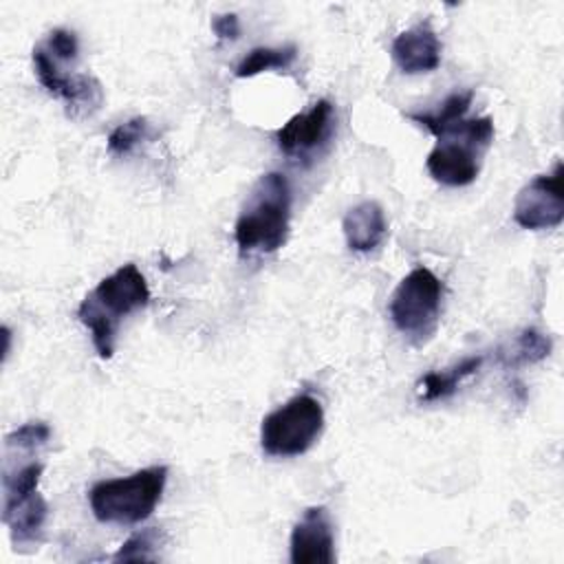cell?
I'll list each match as a JSON object with an SVG mask.
<instances>
[{"label":"cell","mask_w":564,"mask_h":564,"mask_svg":"<svg viewBox=\"0 0 564 564\" xmlns=\"http://www.w3.org/2000/svg\"><path fill=\"white\" fill-rule=\"evenodd\" d=\"M46 518H48V505L40 496V491H33L13 502H2V522L9 529V535L15 549L35 544L42 535Z\"/></svg>","instance_id":"cell-13"},{"label":"cell","mask_w":564,"mask_h":564,"mask_svg":"<svg viewBox=\"0 0 564 564\" xmlns=\"http://www.w3.org/2000/svg\"><path fill=\"white\" fill-rule=\"evenodd\" d=\"M564 218L562 194V163L557 161L553 172L533 176L516 196L513 220L529 231L553 229Z\"/></svg>","instance_id":"cell-8"},{"label":"cell","mask_w":564,"mask_h":564,"mask_svg":"<svg viewBox=\"0 0 564 564\" xmlns=\"http://www.w3.org/2000/svg\"><path fill=\"white\" fill-rule=\"evenodd\" d=\"M443 295V282L427 267H414L390 295L388 313L392 326L410 344L423 346L438 328Z\"/></svg>","instance_id":"cell-5"},{"label":"cell","mask_w":564,"mask_h":564,"mask_svg":"<svg viewBox=\"0 0 564 564\" xmlns=\"http://www.w3.org/2000/svg\"><path fill=\"white\" fill-rule=\"evenodd\" d=\"M341 231L350 251H375L388 236L386 212L377 200H361L352 205L341 220Z\"/></svg>","instance_id":"cell-12"},{"label":"cell","mask_w":564,"mask_h":564,"mask_svg":"<svg viewBox=\"0 0 564 564\" xmlns=\"http://www.w3.org/2000/svg\"><path fill=\"white\" fill-rule=\"evenodd\" d=\"M289 557L293 564H333L335 533L326 507H308L293 524Z\"/></svg>","instance_id":"cell-10"},{"label":"cell","mask_w":564,"mask_h":564,"mask_svg":"<svg viewBox=\"0 0 564 564\" xmlns=\"http://www.w3.org/2000/svg\"><path fill=\"white\" fill-rule=\"evenodd\" d=\"M53 59L57 62H73L79 53L77 35L68 29H53L44 44H40Z\"/></svg>","instance_id":"cell-21"},{"label":"cell","mask_w":564,"mask_h":564,"mask_svg":"<svg viewBox=\"0 0 564 564\" xmlns=\"http://www.w3.org/2000/svg\"><path fill=\"white\" fill-rule=\"evenodd\" d=\"M167 482V467L152 465L121 478H106L90 487L88 505L104 524H139L159 507Z\"/></svg>","instance_id":"cell-3"},{"label":"cell","mask_w":564,"mask_h":564,"mask_svg":"<svg viewBox=\"0 0 564 564\" xmlns=\"http://www.w3.org/2000/svg\"><path fill=\"white\" fill-rule=\"evenodd\" d=\"M491 117H463L436 134V145L425 159L430 176L447 187H465L478 178L482 156L494 141Z\"/></svg>","instance_id":"cell-4"},{"label":"cell","mask_w":564,"mask_h":564,"mask_svg":"<svg viewBox=\"0 0 564 564\" xmlns=\"http://www.w3.org/2000/svg\"><path fill=\"white\" fill-rule=\"evenodd\" d=\"M295 57H297L295 44L256 46L238 62V66L234 68V75L245 79V77H256L264 70H284L295 62Z\"/></svg>","instance_id":"cell-17"},{"label":"cell","mask_w":564,"mask_h":564,"mask_svg":"<svg viewBox=\"0 0 564 564\" xmlns=\"http://www.w3.org/2000/svg\"><path fill=\"white\" fill-rule=\"evenodd\" d=\"M335 108L328 99H317L308 110L293 115L278 132L275 141L284 156L293 161L313 159L330 139Z\"/></svg>","instance_id":"cell-9"},{"label":"cell","mask_w":564,"mask_h":564,"mask_svg":"<svg viewBox=\"0 0 564 564\" xmlns=\"http://www.w3.org/2000/svg\"><path fill=\"white\" fill-rule=\"evenodd\" d=\"M152 137V123L145 117H132L119 126H115L106 139L108 152L115 156H128L137 145Z\"/></svg>","instance_id":"cell-18"},{"label":"cell","mask_w":564,"mask_h":564,"mask_svg":"<svg viewBox=\"0 0 564 564\" xmlns=\"http://www.w3.org/2000/svg\"><path fill=\"white\" fill-rule=\"evenodd\" d=\"M291 205L289 178L282 172L262 174L234 225L240 256H269L284 247L291 227Z\"/></svg>","instance_id":"cell-2"},{"label":"cell","mask_w":564,"mask_h":564,"mask_svg":"<svg viewBox=\"0 0 564 564\" xmlns=\"http://www.w3.org/2000/svg\"><path fill=\"white\" fill-rule=\"evenodd\" d=\"M551 337L540 333L538 328H524L520 330L509 346L498 350V359L507 368H518L527 364H538L551 352Z\"/></svg>","instance_id":"cell-15"},{"label":"cell","mask_w":564,"mask_h":564,"mask_svg":"<svg viewBox=\"0 0 564 564\" xmlns=\"http://www.w3.org/2000/svg\"><path fill=\"white\" fill-rule=\"evenodd\" d=\"M33 70L37 82L66 104V112L73 119L93 115L104 104V88L93 75L64 73L59 62L53 59L42 46L33 48Z\"/></svg>","instance_id":"cell-7"},{"label":"cell","mask_w":564,"mask_h":564,"mask_svg":"<svg viewBox=\"0 0 564 564\" xmlns=\"http://www.w3.org/2000/svg\"><path fill=\"white\" fill-rule=\"evenodd\" d=\"M482 361H485L482 355H471V357H463L460 361H456L454 366H449L445 370H432V372L423 375L416 386L421 401L432 403V401H443V399L452 397L467 377H471L480 370Z\"/></svg>","instance_id":"cell-14"},{"label":"cell","mask_w":564,"mask_h":564,"mask_svg":"<svg viewBox=\"0 0 564 564\" xmlns=\"http://www.w3.org/2000/svg\"><path fill=\"white\" fill-rule=\"evenodd\" d=\"M212 31L220 42H234L240 35V20L236 13H220L212 20Z\"/></svg>","instance_id":"cell-22"},{"label":"cell","mask_w":564,"mask_h":564,"mask_svg":"<svg viewBox=\"0 0 564 564\" xmlns=\"http://www.w3.org/2000/svg\"><path fill=\"white\" fill-rule=\"evenodd\" d=\"M324 430V408L311 394H295L260 423L262 452L273 458L306 454Z\"/></svg>","instance_id":"cell-6"},{"label":"cell","mask_w":564,"mask_h":564,"mask_svg":"<svg viewBox=\"0 0 564 564\" xmlns=\"http://www.w3.org/2000/svg\"><path fill=\"white\" fill-rule=\"evenodd\" d=\"M51 438V427L42 421H29L13 432L4 436V447L7 449H20V452H35L44 447Z\"/></svg>","instance_id":"cell-20"},{"label":"cell","mask_w":564,"mask_h":564,"mask_svg":"<svg viewBox=\"0 0 564 564\" xmlns=\"http://www.w3.org/2000/svg\"><path fill=\"white\" fill-rule=\"evenodd\" d=\"M161 544V533L152 527V529H143L139 533H132L121 546L119 551L112 555L115 562H150V560H159V549Z\"/></svg>","instance_id":"cell-19"},{"label":"cell","mask_w":564,"mask_h":564,"mask_svg":"<svg viewBox=\"0 0 564 564\" xmlns=\"http://www.w3.org/2000/svg\"><path fill=\"white\" fill-rule=\"evenodd\" d=\"M441 40L432 29L430 20H423L401 31L392 40L390 55L401 73L421 75L434 70L441 64Z\"/></svg>","instance_id":"cell-11"},{"label":"cell","mask_w":564,"mask_h":564,"mask_svg":"<svg viewBox=\"0 0 564 564\" xmlns=\"http://www.w3.org/2000/svg\"><path fill=\"white\" fill-rule=\"evenodd\" d=\"M150 302V286L137 264L128 262L97 282V286L79 302L77 319L90 333V341L101 359L115 352L119 324L145 308Z\"/></svg>","instance_id":"cell-1"},{"label":"cell","mask_w":564,"mask_h":564,"mask_svg":"<svg viewBox=\"0 0 564 564\" xmlns=\"http://www.w3.org/2000/svg\"><path fill=\"white\" fill-rule=\"evenodd\" d=\"M471 101H474V90H456V93L447 95L438 104L436 110H432V112H408L405 117L416 121L419 126H423L425 130H430L436 137L438 132H443L452 123L467 117V110H469Z\"/></svg>","instance_id":"cell-16"}]
</instances>
